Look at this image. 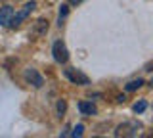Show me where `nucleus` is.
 <instances>
[{
	"instance_id": "nucleus-1",
	"label": "nucleus",
	"mask_w": 153,
	"mask_h": 138,
	"mask_svg": "<svg viewBox=\"0 0 153 138\" xmlns=\"http://www.w3.org/2000/svg\"><path fill=\"white\" fill-rule=\"evenodd\" d=\"M35 8H36V4H35V2H27V4H25V6H23L17 13H13V17H12V21H10V25H8V27H12V29L19 27V25H21V23L25 21L29 16H31V12L35 10Z\"/></svg>"
},
{
	"instance_id": "nucleus-2",
	"label": "nucleus",
	"mask_w": 153,
	"mask_h": 138,
	"mask_svg": "<svg viewBox=\"0 0 153 138\" xmlns=\"http://www.w3.org/2000/svg\"><path fill=\"white\" fill-rule=\"evenodd\" d=\"M140 128H142V123H138V121H128V123H123V125L117 127L115 136H136Z\"/></svg>"
},
{
	"instance_id": "nucleus-3",
	"label": "nucleus",
	"mask_w": 153,
	"mask_h": 138,
	"mask_svg": "<svg viewBox=\"0 0 153 138\" xmlns=\"http://www.w3.org/2000/svg\"><path fill=\"white\" fill-rule=\"evenodd\" d=\"M65 77L69 79L73 84H80V87L90 84V79L86 77L82 71H79V69H65Z\"/></svg>"
},
{
	"instance_id": "nucleus-4",
	"label": "nucleus",
	"mask_w": 153,
	"mask_h": 138,
	"mask_svg": "<svg viewBox=\"0 0 153 138\" xmlns=\"http://www.w3.org/2000/svg\"><path fill=\"white\" fill-rule=\"evenodd\" d=\"M52 54H54V60L57 61V63H67V60H69V52H67V46H65L61 40L54 42Z\"/></svg>"
},
{
	"instance_id": "nucleus-5",
	"label": "nucleus",
	"mask_w": 153,
	"mask_h": 138,
	"mask_svg": "<svg viewBox=\"0 0 153 138\" xmlns=\"http://www.w3.org/2000/svg\"><path fill=\"white\" fill-rule=\"evenodd\" d=\"M25 81L29 84H33L35 88H40L44 84V79H42V75L36 69H25Z\"/></svg>"
},
{
	"instance_id": "nucleus-6",
	"label": "nucleus",
	"mask_w": 153,
	"mask_h": 138,
	"mask_svg": "<svg viewBox=\"0 0 153 138\" xmlns=\"http://www.w3.org/2000/svg\"><path fill=\"white\" fill-rule=\"evenodd\" d=\"M48 33V19L40 17L33 23V29H31V37H44Z\"/></svg>"
},
{
	"instance_id": "nucleus-7",
	"label": "nucleus",
	"mask_w": 153,
	"mask_h": 138,
	"mask_svg": "<svg viewBox=\"0 0 153 138\" xmlns=\"http://www.w3.org/2000/svg\"><path fill=\"white\" fill-rule=\"evenodd\" d=\"M12 17H13V8L12 6H2L0 8V25L8 27L10 21H12Z\"/></svg>"
},
{
	"instance_id": "nucleus-8",
	"label": "nucleus",
	"mask_w": 153,
	"mask_h": 138,
	"mask_svg": "<svg viewBox=\"0 0 153 138\" xmlns=\"http://www.w3.org/2000/svg\"><path fill=\"white\" fill-rule=\"evenodd\" d=\"M79 109H80V113H84V115H94V113L98 111L92 102H80L79 104Z\"/></svg>"
},
{
	"instance_id": "nucleus-9",
	"label": "nucleus",
	"mask_w": 153,
	"mask_h": 138,
	"mask_svg": "<svg viewBox=\"0 0 153 138\" xmlns=\"http://www.w3.org/2000/svg\"><path fill=\"white\" fill-rule=\"evenodd\" d=\"M142 84H143V81H142V79H134V81H130V83H128L124 88H126L128 92H132V90H138V88L142 87Z\"/></svg>"
},
{
	"instance_id": "nucleus-10",
	"label": "nucleus",
	"mask_w": 153,
	"mask_h": 138,
	"mask_svg": "<svg viewBox=\"0 0 153 138\" xmlns=\"http://www.w3.org/2000/svg\"><path fill=\"white\" fill-rule=\"evenodd\" d=\"M146 107H147V102H146V100H140V102H136V104H134V111H136V113L146 111Z\"/></svg>"
},
{
	"instance_id": "nucleus-11",
	"label": "nucleus",
	"mask_w": 153,
	"mask_h": 138,
	"mask_svg": "<svg viewBox=\"0 0 153 138\" xmlns=\"http://www.w3.org/2000/svg\"><path fill=\"white\" fill-rule=\"evenodd\" d=\"M67 13H69V6L63 4V6H61V10H59V25H61V21L67 17Z\"/></svg>"
},
{
	"instance_id": "nucleus-12",
	"label": "nucleus",
	"mask_w": 153,
	"mask_h": 138,
	"mask_svg": "<svg viewBox=\"0 0 153 138\" xmlns=\"http://www.w3.org/2000/svg\"><path fill=\"white\" fill-rule=\"evenodd\" d=\"M65 109H67L65 100H59V102H57V113H59V115H63V113H65Z\"/></svg>"
},
{
	"instance_id": "nucleus-13",
	"label": "nucleus",
	"mask_w": 153,
	"mask_h": 138,
	"mask_svg": "<svg viewBox=\"0 0 153 138\" xmlns=\"http://www.w3.org/2000/svg\"><path fill=\"white\" fill-rule=\"evenodd\" d=\"M82 131H84L82 125H76V127L73 128V132H71V134H73V136H80V134H82Z\"/></svg>"
},
{
	"instance_id": "nucleus-14",
	"label": "nucleus",
	"mask_w": 153,
	"mask_h": 138,
	"mask_svg": "<svg viewBox=\"0 0 153 138\" xmlns=\"http://www.w3.org/2000/svg\"><path fill=\"white\" fill-rule=\"evenodd\" d=\"M82 2H84V0H69L71 6H79V4H82Z\"/></svg>"
},
{
	"instance_id": "nucleus-15",
	"label": "nucleus",
	"mask_w": 153,
	"mask_h": 138,
	"mask_svg": "<svg viewBox=\"0 0 153 138\" xmlns=\"http://www.w3.org/2000/svg\"><path fill=\"white\" fill-rule=\"evenodd\" d=\"M146 71H153V61H151V63H147V65H146Z\"/></svg>"
},
{
	"instance_id": "nucleus-16",
	"label": "nucleus",
	"mask_w": 153,
	"mask_h": 138,
	"mask_svg": "<svg viewBox=\"0 0 153 138\" xmlns=\"http://www.w3.org/2000/svg\"><path fill=\"white\" fill-rule=\"evenodd\" d=\"M151 87H153V79H151Z\"/></svg>"
}]
</instances>
